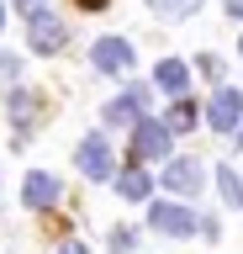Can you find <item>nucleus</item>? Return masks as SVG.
Here are the masks:
<instances>
[{"mask_svg": "<svg viewBox=\"0 0 243 254\" xmlns=\"http://www.w3.org/2000/svg\"><path fill=\"white\" fill-rule=\"evenodd\" d=\"M206 122L217 127V132H233V127H243V95L238 85H217L206 101Z\"/></svg>", "mask_w": 243, "mask_h": 254, "instance_id": "obj_1", "label": "nucleus"}, {"mask_svg": "<svg viewBox=\"0 0 243 254\" xmlns=\"http://www.w3.org/2000/svg\"><path fill=\"white\" fill-rule=\"evenodd\" d=\"M143 117H148V85H132L127 95H116L111 106L100 111V122H106V127H138Z\"/></svg>", "mask_w": 243, "mask_h": 254, "instance_id": "obj_2", "label": "nucleus"}, {"mask_svg": "<svg viewBox=\"0 0 243 254\" xmlns=\"http://www.w3.org/2000/svg\"><path fill=\"white\" fill-rule=\"evenodd\" d=\"M74 164H80V170L90 175V180H111V175H116V154H111V143L100 138V132H90V138L80 143Z\"/></svg>", "mask_w": 243, "mask_h": 254, "instance_id": "obj_3", "label": "nucleus"}, {"mask_svg": "<svg viewBox=\"0 0 243 254\" xmlns=\"http://www.w3.org/2000/svg\"><path fill=\"white\" fill-rule=\"evenodd\" d=\"M132 154H138V159H164V154H169V122L143 117V122L132 127Z\"/></svg>", "mask_w": 243, "mask_h": 254, "instance_id": "obj_4", "label": "nucleus"}, {"mask_svg": "<svg viewBox=\"0 0 243 254\" xmlns=\"http://www.w3.org/2000/svg\"><path fill=\"white\" fill-rule=\"evenodd\" d=\"M58 196H64V186H58L53 175H43V170H32L27 180H21V206H27V212H43V206H58Z\"/></svg>", "mask_w": 243, "mask_h": 254, "instance_id": "obj_5", "label": "nucleus"}, {"mask_svg": "<svg viewBox=\"0 0 243 254\" xmlns=\"http://www.w3.org/2000/svg\"><path fill=\"white\" fill-rule=\"evenodd\" d=\"M90 64H96L100 74H122V69H132V43L127 37H100L90 48Z\"/></svg>", "mask_w": 243, "mask_h": 254, "instance_id": "obj_6", "label": "nucleus"}, {"mask_svg": "<svg viewBox=\"0 0 243 254\" xmlns=\"http://www.w3.org/2000/svg\"><path fill=\"white\" fill-rule=\"evenodd\" d=\"M148 222H153L159 233H169V238L195 233V212H185L180 201H159V206H148Z\"/></svg>", "mask_w": 243, "mask_h": 254, "instance_id": "obj_7", "label": "nucleus"}, {"mask_svg": "<svg viewBox=\"0 0 243 254\" xmlns=\"http://www.w3.org/2000/svg\"><path fill=\"white\" fill-rule=\"evenodd\" d=\"M27 37H32V48H37V53H58L69 32H64V21H58L53 11H37V16H32V32H27Z\"/></svg>", "mask_w": 243, "mask_h": 254, "instance_id": "obj_8", "label": "nucleus"}, {"mask_svg": "<svg viewBox=\"0 0 243 254\" xmlns=\"http://www.w3.org/2000/svg\"><path fill=\"white\" fill-rule=\"evenodd\" d=\"M153 85H159V90H169V95H185V90H191V64H185V59H159Z\"/></svg>", "mask_w": 243, "mask_h": 254, "instance_id": "obj_9", "label": "nucleus"}, {"mask_svg": "<svg viewBox=\"0 0 243 254\" xmlns=\"http://www.w3.org/2000/svg\"><path fill=\"white\" fill-rule=\"evenodd\" d=\"M164 186L180 190V196H195V190H201V164H195V159H175V164L164 170Z\"/></svg>", "mask_w": 243, "mask_h": 254, "instance_id": "obj_10", "label": "nucleus"}, {"mask_svg": "<svg viewBox=\"0 0 243 254\" xmlns=\"http://www.w3.org/2000/svg\"><path fill=\"white\" fill-rule=\"evenodd\" d=\"M116 190H122L127 201H143L148 190H153V180H148L143 170H122V175H116Z\"/></svg>", "mask_w": 243, "mask_h": 254, "instance_id": "obj_11", "label": "nucleus"}, {"mask_svg": "<svg viewBox=\"0 0 243 254\" xmlns=\"http://www.w3.org/2000/svg\"><path fill=\"white\" fill-rule=\"evenodd\" d=\"M217 190H222L227 206H243V175L238 170H227V164H222V170H217Z\"/></svg>", "mask_w": 243, "mask_h": 254, "instance_id": "obj_12", "label": "nucleus"}, {"mask_svg": "<svg viewBox=\"0 0 243 254\" xmlns=\"http://www.w3.org/2000/svg\"><path fill=\"white\" fill-rule=\"evenodd\" d=\"M164 122H169V132H191V127H195V106L180 95L175 106H169V117H164Z\"/></svg>", "mask_w": 243, "mask_h": 254, "instance_id": "obj_13", "label": "nucleus"}, {"mask_svg": "<svg viewBox=\"0 0 243 254\" xmlns=\"http://www.w3.org/2000/svg\"><path fill=\"white\" fill-rule=\"evenodd\" d=\"M148 5H153L159 16H169V21H175V16H191V11H201V0H148Z\"/></svg>", "mask_w": 243, "mask_h": 254, "instance_id": "obj_14", "label": "nucleus"}, {"mask_svg": "<svg viewBox=\"0 0 243 254\" xmlns=\"http://www.w3.org/2000/svg\"><path fill=\"white\" fill-rule=\"evenodd\" d=\"M132 244H138V238H132V233H127V228H116V233H111V249H116V254H127V249H132Z\"/></svg>", "mask_w": 243, "mask_h": 254, "instance_id": "obj_15", "label": "nucleus"}, {"mask_svg": "<svg viewBox=\"0 0 243 254\" xmlns=\"http://www.w3.org/2000/svg\"><path fill=\"white\" fill-rule=\"evenodd\" d=\"M16 5H21L27 16H37V11H43V0H16Z\"/></svg>", "mask_w": 243, "mask_h": 254, "instance_id": "obj_16", "label": "nucleus"}, {"mask_svg": "<svg viewBox=\"0 0 243 254\" xmlns=\"http://www.w3.org/2000/svg\"><path fill=\"white\" fill-rule=\"evenodd\" d=\"M58 254H90V249H85V244H64Z\"/></svg>", "mask_w": 243, "mask_h": 254, "instance_id": "obj_17", "label": "nucleus"}, {"mask_svg": "<svg viewBox=\"0 0 243 254\" xmlns=\"http://www.w3.org/2000/svg\"><path fill=\"white\" fill-rule=\"evenodd\" d=\"M227 11H233V16H243V0H227Z\"/></svg>", "mask_w": 243, "mask_h": 254, "instance_id": "obj_18", "label": "nucleus"}, {"mask_svg": "<svg viewBox=\"0 0 243 254\" xmlns=\"http://www.w3.org/2000/svg\"><path fill=\"white\" fill-rule=\"evenodd\" d=\"M80 5H85V11H96V5H106V0H80Z\"/></svg>", "mask_w": 243, "mask_h": 254, "instance_id": "obj_19", "label": "nucleus"}, {"mask_svg": "<svg viewBox=\"0 0 243 254\" xmlns=\"http://www.w3.org/2000/svg\"><path fill=\"white\" fill-rule=\"evenodd\" d=\"M0 27H5V11H0Z\"/></svg>", "mask_w": 243, "mask_h": 254, "instance_id": "obj_20", "label": "nucleus"}, {"mask_svg": "<svg viewBox=\"0 0 243 254\" xmlns=\"http://www.w3.org/2000/svg\"><path fill=\"white\" fill-rule=\"evenodd\" d=\"M238 143H243V127H238Z\"/></svg>", "mask_w": 243, "mask_h": 254, "instance_id": "obj_21", "label": "nucleus"}, {"mask_svg": "<svg viewBox=\"0 0 243 254\" xmlns=\"http://www.w3.org/2000/svg\"><path fill=\"white\" fill-rule=\"evenodd\" d=\"M238 53H243V43H238Z\"/></svg>", "mask_w": 243, "mask_h": 254, "instance_id": "obj_22", "label": "nucleus"}]
</instances>
